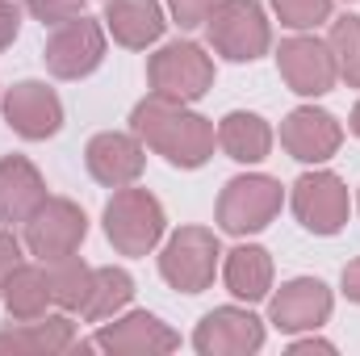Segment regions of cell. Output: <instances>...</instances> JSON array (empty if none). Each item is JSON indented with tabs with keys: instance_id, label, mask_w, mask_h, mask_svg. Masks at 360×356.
<instances>
[{
	"instance_id": "cell-1",
	"label": "cell",
	"mask_w": 360,
	"mask_h": 356,
	"mask_svg": "<svg viewBox=\"0 0 360 356\" xmlns=\"http://www.w3.org/2000/svg\"><path fill=\"white\" fill-rule=\"evenodd\" d=\"M134 130L155 147V151H164L172 164L180 168H197V164H205V155L214 151V130H210V122L205 117H197V113H188V109H180L172 96H147L139 109H134Z\"/></svg>"
},
{
	"instance_id": "cell-2",
	"label": "cell",
	"mask_w": 360,
	"mask_h": 356,
	"mask_svg": "<svg viewBox=\"0 0 360 356\" xmlns=\"http://www.w3.org/2000/svg\"><path fill=\"white\" fill-rule=\"evenodd\" d=\"M105 231H109L113 248H122L126 256H143L164 235V210H160V201L151 193L122 189L105 210Z\"/></svg>"
},
{
	"instance_id": "cell-3",
	"label": "cell",
	"mask_w": 360,
	"mask_h": 356,
	"mask_svg": "<svg viewBox=\"0 0 360 356\" xmlns=\"http://www.w3.org/2000/svg\"><path fill=\"white\" fill-rule=\"evenodd\" d=\"M210 42L235 63L256 59L269 46V25H264L260 4L256 0H222L210 13Z\"/></svg>"
},
{
	"instance_id": "cell-4",
	"label": "cell",
	"mask_w": 360,
	"mask_h": 356,
	"mask_svg": "<svg viewBox=\"0 0 360 356\" xmlns=\"http://www.w3.org/2000/svg\"><path fill=\"white\" fill-rule=\"evenodd\" d=\"M214 268H218V239L201 227H184L180 235H172L168 252L160 256L164 281L184 293H201L214 281Z\"/></svg>"
},
{
	"instance_id": "cell-5",
	"label": "cell",
	"mask_w": 360,
	"mask_h": 356,
	"mask_svg": "<svg viewBox=\"0 0 360 356\" xmlns=\"http://www.w3.org/2000/svg\"><path fill=\"white\" fill-rule=\"evenodd\" d=\"M281 210V184L269 177H239L226 184L222 201H218V222L231 235H248L269 227V218Z\"/></svg>"
},
{
	"instance_id": "cell-6",
	"label": "cell",
	"mask_w": 360,
	"mask_h": 356,
	"mask_svg": "<svg viewBox=\"0 0 360 356\" xmlns=\"http://www.w3.org/2000/svg\"><path fill=\"white\" fill-rule=\"evenodd\" d=\"M84 231H89V222H84V214H80L72 201H42V205L34 210V218H30L25 243H30V252H34L38 260L51 265V260L76 256Z\"/></svg>"
},
{
	"instance_id": "cell-7",
	"label": "cell",
	"mask_w": 360,
	"mask_h": 356,
	"mask_svg": "<svg viewBox=\"0 0 360 356\" xmlns=\"http://www.w3.org/2000/svg\"><path fill=\"white\" fill-rule=\"evenodd\" d=\"M210 80H214V68H210L205 51L193 46V42H172L151 59V84H155L160 96L193 101V96H201L210 89Z\"/></svg>"
},
{
	"instance_id": "cell-8",
	"label": "cell",
	"mask_w": 360,
	"mask_h": 356,
	"mask_svg": "<svg viewBox=\"0 0 360 356\" xmlns=\"http://www.w3.org/2000/svg\"><path fill=\"white\" fill-rule=\"evenodd\" d=\"M293 210L306 231L314 235H335L348 222V189L331 172H314L293 184Z\"/></svg>"
},
{
	"instance_id": "cell-9",
	"label": "cell",
	"mask_w": 360,
	"mask_h": 356,
	"mask_svg": "<svg viewBox=\"0 0 360 356\" xmlns=\"http://www.w3.org/2000/svg\"><path fill=\"white\" fill-rule=\"evenodd\" d=\"M101 55H105V38H101V30L89 17H72V21L55 25V34L46 42V68L55 76H63V80L89 76L101 63Z\"/></svg>"
},
{
	"instance_id": "cell-10",
	"label": "cell",
	"mask_w": 360,
	"mask_h": 356,
	"mask_svg": "<svg viewBox=\"0 0 360 356\" xmlns=\"http://www.w3.org/2000/svg\"><path fill=\"white\" fill-rule=\"evenodd\" d=\"M197 352L205 356H239V352H260L264 348V327L252 310H235V306H222L214 314L201 319L197 336H193Z\"/></svg>"
},
{
	"instance_id": "cell-11",
	"label": "cell",
	"mask_w": 360,
	"mask_h": 356,
	"mask_svg": "<svg viewBox=\"0 0 360 356\" xmlns=\"http://www.w3.org/2000/svg\"><path fill=\"white\" fill-rule=\"evenodd\" d=\"M281 76L289 80V89L302 96H319L335 84V55L331 46L314 42V38H293L281 46Z\"/></svg>"
},
{
	"instance_id": "cell-12",
	"label": "cell",
	"mask_w": 360,
	"mask_h": 356,
	"mask_svg": "<svg viewBox=\"0 0 360 356\" xmlns=\"http://www.w3.org/2000/svg\"><path fill=\"white\" fill-rule=\"evenodd\" d=\"M331 314V293L323 281L314 276H297L289 285H281V293L272 298V323L281 331H310L323 327Z\"/></svg>"
},
{
	"instance_id": "cell-13",
	"label": "cell",
	"mask_w": 360,
	"mask_h": 356,
	"mask_svg": "<svg viewBox=\"0 0 360 356\" xmlns=\"http://www.w3.org/2000/svg\"><path fill=\"white\" fill-rule=\"evenodd\" d=\"M4 117H8V126L17 134L46 139V134H55L63 126V105H59V96L46 89V84L25 80V84H17V89L4 96Z\"/></svg>"
},
{
	"instance_id": "cell-14",
	"label": "cell",
	"mask_w": 360,
	"mask_h": 356,
	"mask_svg": "<svg viewBox=\"0 0 360 356\" xmlns=\"http://www.w3.org/2000/svg\"><path fill=\"white\" fill-rule=\"evenodd\" d=\"M281 143L289 147L293 160L319 164V160H327V155L340 147V126H335V117L323 113V109H297V113L281 126Z\"/></svg>"
},
{
	"instance_id": "cell-15",
	"label": "cell",
	"mask_w": 360,
	"mask_h": 356,
	"mask_svg": "<svg viewBox=\"0 0 360 356\" xmlns=\"http://www.w3.org/2000/svg\"><path fill=\"white\" fill-rule=\"evenodd\" d=\"M84 348H105V352H168L176 348V336L155 319V314H130L113 327H101L96 340Z\"/></svg>"
},
{
	"instance_id": "cell-16",
	"label": "cell",
	"mask_w": 360,
	"mask_h": 356,
	"mask_svg": "<svg viewBox=\"0 0 360 356\" xmlns=\"http://www.w3.org/2000/svg\"><path fill=\"white\" fill-rule=\"evenodd\" d=\"M89 168L101 184L122 189V184H130L143 172V151L126 134H96L89 143Z\"/></svg>"
},
{
	"instance_id": "cell-17",
	"label": "cell",
	"mask_w": 360,
	"mask_h": 356,
	"mask_svg": "<svg viewBox=\"0 0 360 356\" xmlns=\"http://www.w3.org/2000/svg\"><path fill=\"white\" fill-rule=\"evenodd\" d=\"M42 201H46V189H42L38 172H34L21 155H13V160L0 164V218H4V222H25V218H34V210H38Z\"/></svg>"
},
{
	"instance_id": "cell-18",
	"label": "cell",
	"mask_w": 360,
	"mask_h": 356,
	"mask_svg": "<svg viewBox=\"0 0 360 356\" xmlns=\"http://www.w3.org/2000/svg\"><path fill=\"white\" fill-rule=\"evenodd\" d=\"M105 21L122 46H147L164 34V13L155 0H109Z\"/></svg>"
},
{
	"instance_id": "cell-19",
	"label": "cell",
	"mask_w": 360,
	"mask_h": 356,
	"mask_svg": "<svg viewBox=\"0 0 360 356\" xmlns=\"http://www.w3.org/2000/svg\"><path fill=\"white\" fill-rule=\"evenodd\" d=\"M272 285V260L264 248H235L226 256V289L243 302H260Z\"/></svg>"
},
{
	"instance_id": "cell-20",
	"label": "cell",
	"mask_w": 360,
	"mask_h": 356,
	"mask_svg": "<svg viewBox=\"0 0 360 356\" xmlns=\"http://www.w3.org/2000/svg\"><path fill=\"white\" fill-rule=\"evenodd\" d=\"M46 302H55V298H51V281H46L42 268L21 265L8 276V285H4V306H8V314H13L17 323L42 319V314H46Z\"/></svg>"
},
{
	"instance_id": "cell-21",
	"label": "cell",
	"mask_w": 360,
	"mask_h": 356,
	"mask_svg": "<svg viewBox=\"0 0 360 356\" xmlns=\"http://www.w3.org/2000/svg\"><path fill=\"white\" fill-rule=\"evenodd\" d=\"M218 143H222V151L231 155V160H239V164H256V160H264L269 155V126L256 117V113H231L226 122H222V130H218Z\"/></svg>"
},
{
	"instance_id": "cell-22",
	"label": "cell",
	"mask_w": 360,
	"mask_h": 356,
	"mask_svg": "<svg viewBox=\"0 0 360 356\" xmlns=\"http://www.w3.org/2000/svg\"><path fill=\"white\" fill-rule=\"evenodd\" d=\"M130 293H134L130 272H122V268H92V285H89V298H84L80 314L92 319V323L109 319L113 310H122L130 302Z\"/></svg>"
},
{
	"instance_id": "cell-23",
	"label": "cell",
	"mask_w": 360,
	"mask_h": 356,
	"mask_svg": "<svg viewBox=\"0 0 360 356\" xmlns=\"http://www.w3.org/2000/svg\"><path fill=\"white\" fill-rule=\"evenodd\" d=\"M0 348H46V352H63L72 348V319L55 314V319H30L21 331H0Z\"/></svg>"
},
{
	"instance_id": "cell-24",
	"label": "cell",
	"mask_w": 360,
	"mask_h": 356,
	"mask_svg": "<svg viewBox=\"0 0 360 356\" xmlns=\"http://www.w3.org/2000/svg\"><path fill=\"white\" fill-rule=\"evenodd\" d=\"M46 281H51V298H55L59 306L76 310V306H84V298H89L92 268L84 265L80 256H63V260H51Z\"/></svg>"
},
{
	"instance_id": "cell-25",
	"label": "cell",
	"mask_w": 360,
	"mask_h": 356,
	"mask_svg": "<svg viewBox=\"0 0 360 356\" xmlns=\"http://www.w3.org/2000/svg\"><path fill=\"white\" fill-rule=\"evenodd\" d=\"M331 55H335V72H344L348 84H360V17H340L335 21Z\"/></svg>"
},
{
	"instance_id": "cell-26",
	"label": "cell",
	"mask_w": 360,
	"mask_h": 356,
	"mask_svg": "<svg viewBox=\"0 0 360 356\" xmlns=\"http://www.w3.org/2000/svg\"><path fill=\"white\" fill-rule=\"evenodd\" d=\"M272 4H276L281 21L293 25V30L319 25V21H327V13H331V0H272Z\"/></svg>"
},
{
	"instance_id": "cell-27",
	"label": "cell",
	"mask_w": 360,
	"mask_h": 356,
	"mask_svg": "<svg viewBox=\"0 0 360 356\" xmlns=\"http://www.w3.org/2000/svg\"><path fill=\"white\" fill-rule=\"evenodd\" d=\"M30 8L42 17V25H63L72 17H80L84 0H30Z\"/></svg>"
},
{
	"instance_id": "cell-28",
	"label": "cell",
	"mask_w": 360,
	"mask_h": 356,
	"mask_svg": "<svg viewBox=\"0 0 360 356\" xmlns=\"http://www.w3.org/2000/svg\"><path fill=\"white\" fill-rule=\"evenodd\" d=\"M172 13H176V21L188 30V25H201V21H210V13H214V0H172Z\"/></svg>"
},
{
	"instance_id": "cell-29",
	"label": "cell",
	"mask_w": 360,
	"mask_h": 356,
	"mask_svg": "<svg viewBox=\"0 0 360 356\" xmlns=\"http://www.w3.org/2000/svg\"><path fill=\"white\" fill-rule=\"evenodd\" d=\"M21 268V243L13 235H0V289L8 285V276Z\"/></svg>"
},
{
	"instance_id": "cell-30",
	"label": "cell",
	"mask_w": 360,
	"mask_h": 356,
	"mask_svg": "<svg viewBox=\"0 0 360 356\" xmlns=\"http://www.w3.org/2000/svg\"><path fill=\"white\" fill-rule=\"evenodd\" d=\"M17 21H21V17H17V8L0 0V46H8V42L17 38Z\"/></svg>"
},
{
	"instance_id": "cell-31",
	"label": "cell",
	"mask_w": 360,
	"mask_h": 356,
	"mask_svg": "<svg viewBox=\"0 0 360 356\" xmlns=\"http://www.w3.org/2000/svg\"><path fill=\"white\" fill-rule=\"evenodd\" d=\"M344 289H348L352 302H360V260H352V265L344 268Z\"/></svg>"
},
{
	"instance_id": "cell-32",
	"label": "cell",
	"mask_w": 360,
	"mask_h": 356,
	"mask_svg": "<svg viewBox=\"0 0 360 356\" xmlns=\"http://www.w3.org/2000/svg\"><path fill=\"white\" fill-rule=\"evenodd\" d=\"M314 348H319V352H335V344H327V340H297L289 352H314Z\"/></svg>"
},
{
	"instance_id": "cell-33",
	"label": "cell",
	"mask_w": 360,
	"mask_h": 356,
	"mask_svg": "<svg viewBox=\"0 0 360 356\" xmlns=\"http://www.w3.org/2000/svg\"><path fill=\"white\" fill-rule=\"evenodd\" d=\"M352 130L360 134V105H356V113H352Z\"/></svg>"
}]
</instances>
